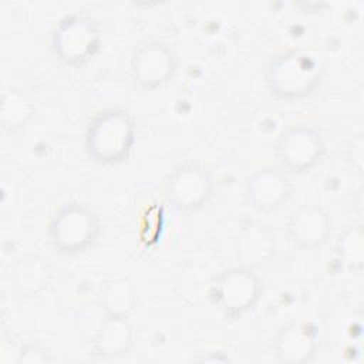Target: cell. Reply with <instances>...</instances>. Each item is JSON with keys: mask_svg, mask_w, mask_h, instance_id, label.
<instances>
[{"mask_svg": "<svg viewBox=\"0 0 364 364\" xmlns=\"http://www.w3.org/2000/svg\"><path fill=\"white\" fill-rule=\"evenodd\" d=\"M94 146L98 151L102 144L107 145L104 156L117 158L124 149H128L127 142L131 138V128L127 115L111 112L101 118L92 131Z\"/></svg>", "mask_w": 364, "mask_h": 364, "instance_id": "1", "label": "cell"}]
</instances>
